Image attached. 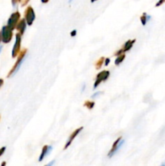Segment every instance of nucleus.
<instances>
[{"mask_svg": "<svg viewBox=\"0 0 165 166\" xmlns=\"http://www.w3.org/2000/svg\"><path fill=\"white\" fill-rule=\"evenodd\" d=\"M24 16H25L27 24H28V25H32L33 21H34L36 19V15L33 8H32L31 6H29V7L26 8Z\"/></svg>", "mask_w": 165, "mask_h": 166, "instance_id": "1", "label": "nucleus"}, {"mask_svg": "<svg viewBox=\"0 0 165 166\" xmlns=\"http://www.w3.org/2000/svg\"><path fill=\"white\" fill-rule=\"evenodd\" d=\"M109 77V72H108V71H103V72H100V73L97 75L96 79V82H95V84H94L93 88H97L101 82L105 81Z\"/></svg>", "mask_w": 165, "mask_h": 166, "instance_id": "2", "label": "nucleus"}, {"mask_svg": "<svg viewBox=\"0 0 165 166\" xmlns=\"http://www.w3.org/2000/svg\"><path fill=\"white\" fill-rule=\"evenodd\" d=\"M19 17H20V14L16 11L15 13H13L11 17H10L9 20H8V27L11 30H13L16 28V24L18 23V20H19Z\"/></svg>", "mask_w": 165, "mask_h": 166, "instance_id": "3", "label": "nucleus"}, {"mask_svg": "<svg viewBox=\"0 0 165 166\" xmlns=\"http://www.w3.org/2000/svg\"><path fill=\"white\" fill-rule=\"evenodd\" d=\"M12 37V32L9 27H3V31H2V38H3V42H9Z\"/></svg>", "mask_w": 165, "mask_h": 166, "instance_id": "4", "label": "nucleus"}, {"mask_svg": "<svg viewBox=\"0 0 165 166\" xmlns=\"http://www.w3.org/2000/svg\"><path fill=\"white\" fill-rule=\"evenodd\" d=\"M20 42H21V34H20V33H17V34H16V43H15V45H14L12 50L13 58H16V55L19 54V49H20Z\"/></svg>", "mask_w": 165, "mask_h": 166, "instance_id": "5", "label": "nucleus"}, {"mask_svg": "<svg viewBox=\"0 0 165 166\" xmlns=\"http://www.w3.org/2000/svg\"><path fill=\"white\" fill-rule=\"evenodd\" d=\"M26 53H27V49H24L22 52L19 54V57L18 58V60H17V62H16V65H15L14 68H13V73H16V72L19 69L20 66H21V64L23 63L24 58V56H25Z\"/></svg>", "mask_w": 165, "mask_h": 166, "instance_id": "6", "label": "nucleus"}, {"mask_svg": "<svg viewBox=\"0 0 165 166\" xmlns=\"http://www.w3.org/2000/svg\"><path fill=\"white\" fill-rule=\"evenodd\" d=\"M83 129H84V127H79V128H78V129H76V130H74V132H73V133L71 134V136H70V138H69V140H67V143H66V146H65V149H66V148H67L68 147L70 146V145H71V143H72V142H73V140H74V138H75V137L77 136L78 135H79V134L80 133V131L82 130H83Z\"/></svg>", "mask_w": 165, "mask_h": 166, "instance_id": "7", "label": "nucleus"}, {"mask_svg": "<svg viewBox=\"0 0 165 166\" xmlns=\"http://www.w3.org/2000/svg\"><path fill=\"white\" fill-rule=\"evenodd\" d=\"M52 149H53V147L52 146H47L45 145L44 146V147L42 148V152L41 153V156L39 157V161H41L42 160H44L45 156H47L49 154V152H51Z\"/></svg>", "mask_w": 165, "mask_h": 166, "instance_id": "8", "label": "nucleus"}, {"mask_svg": "<svg viewBox=\"0 0 165 166\" xmlns=\"http://www.w3.org/2000/svg\"><path fill=\"white\" fill-rule=\"evenodd\" d=\"M26 26H27V22H26L25 19H22V20L19 21V23L17 25V30H19V33L22 35L24 33V31L26 29Z\"/></svg>", "mask_w": 165, "mask_h": 166, "instance_id": "9", "label": "nucleus"}, {"mask_svg": "<svg viewBox=\"0 0 165 166\" xmlns=\"http://www.w3.org/2000/svg\"><path fill=\"white\" fill-rule=\"evenodd\" d=\"M124 143H125V140H121V141H120L119 143H118V144L116 145V147H115V149L113 150V152H110L109 153V155H108V156H109V157H112L113 155H115V154H116V153L118 152V150H119L120 148H121V147H122V145L124 144Z\"/></svg>", "mask_w": 165, "mask_h": 166, "instance_id": "10", "label": "nucleus"}, {"mask_svg": "<svg viewBox=\"0 0 165 166\" xmlns=\"http://www.w3.org/2000/svg\"><path fill=\"white\" fill-rule=\"evenodd\" d=\"M135 42V39L134 40H129V41H127L125 44V46L123 47V50H124V52H126V51H129V49H131L133 47V45H134V43Z\"/></svg>", "mask_w": 165, "mask_h": 166, "instance_id": "11", "label": "nucleus"}, {"mask_svg": "<svg viewBox=\"0 0 165 166\" xmlns=\"http://www.w3.org/2000/svg\"><path fill=\"white\" fill-rule=\"evenodd\" d=\"M125 58H126L125 54H121V55L117 56V58H116V60H115V64H116V66L120 65V64H121V63L124 61Z\"/></svg>", "mask_w": 165, "mask_h": 166, "instance_id": "12", "label": "nucleus"}, {"mask_svg": "<svg viewBox=\"0 0 165 166\" xmlns=\"http://www.w3.org/2000/svg\"><path fill=\"white\" fill-rule=\"evenodd\" d=\"M104 59H104V57H101V58L96 62V68L97 70H99V69H100L102 67V65H103V63L104 62Z\"/></svg>", "mask_w": 165, "mask_h": 166, "instance_id": "13", "label": "nucleus"}, {"mask_svg": "<svg viewBox=\"0 0 165 166\" xmlns=\"http://www.w3.org/2000/svg\"><path fill=\"white\" fill-rule=\"evenodd\" d=\"M94 105H95V102H94V101H87L84 103V106L87 107V109H91L94 107Z\"/></svg>", "mask_w": 165, "mask_h": 166, "instance_id": "14", "label": "nucleus"}, {"mask_svg": "<svg viewBox=\"0 0 165 166\" xmlns=\"http://www.w3.org/2000/svg\"><path fill=\"white\" fill-rule=\"evenodd\" d=\"M140 20H141V22H142V25H146V22L148 21L147 20V16H146V13H143L142 16L140 17Z\"/></svg>", "mask_w": 165, "mask_h": 166, "instance_id": "15", "label": "nucleus"}, {"mask_svg": "<svg viewBox=\"0 0 165 166\" xmlns=\"http://www.w3.org/2000/svg\"><path fill=\"white\" fill-rule=\"evenodd\" d=\"M121 140H122V139H121V137H119V138H118V139L116 140V142H114V143L113 144V147H112V149H111V151H110V152H113V150L115 149V147H116V145H117V144L119 143V142Z\"/></svg>", "mask_w": 165, "mask_h": 166, "instance_id": "16", "label": "nucleus"}, {"mask_svg": "<svg viewBox=\"0 0 165 166\" xmlns=\"http://www.w3.org/2000/svg\"><path fill=\"white\" fill-rule=\"evenodd\" d=\"M165 3V0H159L158 2H157V4H155V7H158L159 6H161L162 4H164Z\"/></svg>", "mask_w": 165, "mask_h": 166, "instance_id": "17", "label": "nucleus"}, {"mask_svg": "<svg viewBox=\"0 0 165 166\" xmlns=\"http://www.w3.org/2000/svg\"><path fill=\"white\" fill-rule=\"evenodd\" d=\"M124 50H123V49H121L120 50H118L117 52L115 54V55L116 56H119V55H121V54H124Z\"/></svg>", "mask_w": 165, "mask_h": 166, "instance_id": "18", "label": "nucleus"}, {"mask_svg": "<svg viewBox=\"0 0 165 166\" xmlns=\"http://www.w3.org/2000/svg\"><path fill=\"white\" fill-rule=\"evenodd\" d=\"M102 92H96V93H95V94H93V96H91V97L92 98H96V97H97L100 94H101Z\"/></svg>", "mask_w": 165, "mask_h": 166, "instance_id": "19", "label": "nucleus"}, {"mask_svg": "<svg viewBox=\"0 0 165 166\" xmlns=\"http://www.w3.org/2000/svg\"><path fill=\"white\" fill-rule=\"evenodd\" d=\"M110 62V59H104V65L108 66Z\"/></svg>", "mask_w": 165, "mask_h": 166, "instance_id": "20", "label": "nucleus"}, {"mask_svg": "<svg viewBox=\"0 0 165 166\" xmlns=\"http://www.w3.org/2000/svg\"><path fill=\"white\" fill-rule=\"evenodd\" d=\"M76 33H77V31L76 30H73L72 32L71 33V36H74L76 35Z\"/></svg>", "mask_w": 165, "mask_h": 166, "instance_id": "21", "label": "nucleus"}, {"mask_svg": "<svg viewBox=\"0 0 165 166\" xmlns=\"http://www.w3.org/2000/svg\"><path fill=\"white\" fill-rule=\"evenodd\" d=\"M20 1H21V0H12L13 5H14V6H15V5H16V4H17V3H19V2H20Z\"/></svg>", "mask_w": 165, "mask_h": 166, "instance_id": "22", "label": "nucleus"}, {"mask_svg": "<svg viewBox=\"0 0 165 166\" xmlns=\"http://www.w3.org/2000/svg\"><path fill=\"white\" fill-rule=\"evenodd\" d=\"M29 0H24L22 6H24V5H26L27 4H29Z\"/></svg>", "mask_w": 165, "mask_h": 166, "instance_id": "23", "label": "nucleus"}, {"mask_svg": "<svg viewBox=\"0 0 165 166\" xmlns=\"http://www.w3.org/2000/svg\"><path fill=\"white\" fill-rule=\"evenodd\" d=\"M54 163H55V160H53L52 162L49 163V164H48V165H48V166H51V165H54Z\"/></svg>", "mask_w": 165, "mask_h": 166, "instance_id": "24", "label": "nucleus"}, {"mask_svg": "<svg viewBox=\"0 0 165 166\" xmlns=\"http://www.w3.org/2000/svg\"><path fill=\"white\" fill-rule=\"evenodd\" d=\"M5 149H6L5 147H3V148L1 149V151H0V156H1L2 154H3V152H4V151H5Z\"/></svg>", "mask_w": 165, "mask_h": 166, "instance_id": "25", "label": "nucleus"}, {"mask_svg": "<svg viewBox=\"0 0 165 166\" xmlns=\"http://www.w3.org/2000/svg\"><path fill=\"white\" fill-rule=\"evenodd\" d=\"M49 0H41V3L42 4H47Z\"/></svg>", "mask_w": 165, "mask_h": 166, "instance_id": "26", "label": "nucleus"}, {"mask_svg": "<svg viewBox=\"0 0 165 166\" xmlns=\"http://www.w3.org/2000/svg\"><path fill=\"white\" fill-rule=\"evenodd\" d=\"M3 79H0V86L3 84Z\"/></svg>", "mask_w": 165, "mask_h": 166, "instance_id": "27", "label": "nucleus"}, {"mask_svg": "<svg viewBox=\"0 0 165 166\" xmlns=\"http://www.w3.org/2000/svg\"><path fill=\"white\" fill-rule=\"evenodd\" d=\"M95 1H96V0H91V3H94Z\"/></svg>", "mask_w": 165, "mask_h": 166, "instance_id": "28", "label": "nucleus"}, {"mask_svg": "<svg viewBox=\"0 0 165 166\" xmlns=\"http://www.w3.org/2000/svg\"><path fill=\"white\" fill-rule=\"evenodd\" d=\"M162 165H164L165 166V162L163 163V164H162Z\"/></svg>", "mask_w": 165, "mask_h": 166, "instance_id": "29", "label": "nucleus"}, {"mask_svg": "<svg viewBox=\"0 0 165 166\" xmlns=\"http://www.w3.org/2000/svg\"><path fill=\"white\" fill-rule=\"evenodd\" d=\"M72 1H73V0H69V2H70V3H71Z\"/></svg>", "mask_w": 165, "mask_h": 166, "instance_id": "30", "label": "nucleus"}]
</instances>
